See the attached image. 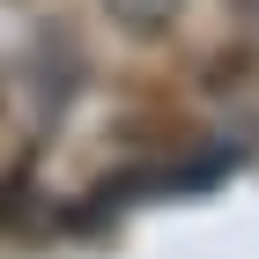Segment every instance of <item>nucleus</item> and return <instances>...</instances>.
<instances>
[{"label":"nucleus","mask_w":259,"mask_h":259,"mask_svg":"<svg viewBox=\"0 0 259 259\" xmlns=\"http://www.w3.org/2000/svg\"><path fill=\"white\" fill-rule=\"evenodd\" d=\"M170 8L178 0H111V15L134 22V30H156V22H170Z\"/></svg>","instance_id":"obj_1"}]
</instances>
